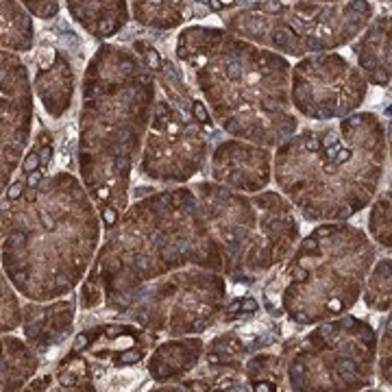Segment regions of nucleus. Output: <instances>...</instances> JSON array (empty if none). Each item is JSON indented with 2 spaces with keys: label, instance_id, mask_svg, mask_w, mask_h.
I'll return each mask as SVG.
<instances>
[{
  "label": "nucleus",
  "instance_id": "nucleus-1",
  "mask_svg": "<svg viewBox=\"0 0 392 392\" xmlns=\"http://www.w3.org/2000/svg\"><path fill=\"white\" fill-rule=\"evenodd\" d=\"M388 164L379 115L355 111L338 122L296 129L272 148V179L307 222H342L366 209Z\"/></svg>",
  "mask_w": 392,
  "mask_h": 392
},
{
  "label": "nucleus",
  "instance_id": "nucleus-2",
  "mask_svg": "<svg viewBox=\"0 0 392 392\" xmlns=\"http://www.w3.org/2000/svg\"><path fill=\"white\" fill-rule=\"evenodd\" d=\"M24 209L0 207L9 231L3 261L11 281L28 299L70 292L92 264L100 238V216L74 177H46L20 196Z\"/></svg>",
  "mask_w": 392,
  "mask_h": 392
},
{
  "label": "nucleus",
  "instance_id": "nucleus-3",
  "mask_svg": "<svg viewBox=\"0 0 392 392\" xmlns=\"http://www.w3.org/2000/svg\"><path fill=\"white\" fill-rule=\"evenodd\" d=\"M183 266L222 272V255L192 187H166L129 203L85 283L109 301Z\"/></svg>",
  "mask_w": 392,
  "mask_h": 392
},
{
  "label": "nucleus",
  "instance_id": "nucleus-4",
  "mask_svg": "<svg viewBox=\"0 0 392 392\" xmlns=\"http://www.w3.org/2000/svg\"><path fill=\"white\" fill-rule=\"evenodd\" d=\"M179 55L196 79L224 133L275 148L299 129L290 103L288 63L216 28H190Z\"/></svg>",
  "mask_w": 392,
  "mask_h": 392
},
{
  "label": "nucleus",
  "instance_id": "nucleus-5",
  "mask_svg": "<svg viewBox=\"0 0 392 392\" xmlns=\"http://www.w3.org/2000/svg\"><path fill=\"white\" fill-rule=\"evenodd\" d=\"M375 259L377 249L366 231L346 220L318 222L266 281L268 314L299 327L346 314L360 301Z\"/></svg>",
  "mask_w": 392,
  "mask_h": 392
},
{
  "label": "nucleus",
  "instance_id": "nucleus-6",
  "mask_svg": "<svg viewBox=\"0 0 392 392\" xmlns=\"http://www.w3.org/2000/svg\"><path fill=\"white\" fill-rule=\"evenodd\" d=\"M155 90L150 76L127 57L122 76L96 98L90 92L81 140V172L105 229L129 207L131 174L146 135Z\"/></svg>",
  "mask_w": 392,
  "mask_h": 392
},
{
  "label": "nucleus",
  "instance_id": "nucleus-7",
  "mask_svg": "<svg viewBox=\"0 0 392 392\" xmlns=\"http://www.w3.org/2000/svg\"><path fill=\"white\" fill-rule=\"evenodd\" d=\"M192 192L222 255L231 283H255L272 272L299 242V214L281 192L244 194L216 181H196Z\"/></svg>",
  "mask_w": 392,
  "mask_h": 392
},
{
  "label": "nucleus",
  "instance_id": "nucleus-8",
  "mask_svg": "<svg viewBox=\"0 0 392 392\" xmlns=\"http://www.w3.org/2000/svg\"><path fill=\"white\" fill-rule=\"evenodd\" d=\"M227 277L205 266H183L105 301L122 321L159 338L201 336L220 321L227 303Z\"/></svg>",
  "mask_w": 392,
  "mask_h": 392
},
{
  "label": "nucleus",
  "instance_id": "nucleus-9",
  "mask_svg": "<svg viewBox=\"0 0 392 392\" xmlns=\"http://www.w3.org/2000/svg\"><path fill=\"white\" fill-rule=\"evenodd\" d=\"M279 353L288 390H362L375 383L377 333L364 318L342 314L316 323Z\"/></svg>",
  "mask_w": 392,
  "mask_h": 392
},
{
  "label": "nucleus",
  "instance_id": "nucleus-10",
  "mask_svg": "<svg viewBox=\"0 0 392 392\" xmlns=\"http://www.w3.org/2000/svg\"><path fill=\"white\" fill-rule=\"evenodd\" d=\"M373 13L368 3L318 5L266 0L229 18L236 33L290 55L340 46L353 37Z\"/></svg>",
  "mask_w": 392,
  "mask_h": 392
},
{
  "label": "nucleus",
  "instance_id": "nucleus-11",
  "mask_svg": "<svg viewBox=\"0 0 392 392\" xmlns=\"http://www.w3.org/2000/svg\"><path fill=\"white\" fill-rule=\"evenodd\" d=\"M212 140L199 122L168 100H155L135 170L144 179L183 185L207 166Z\"/></svg>",
  "mask_w": 392,
  "mask_h": 392
},
{
  "label": "nucleus",
  "instance_id": "nucleus-12",
  "mask_svg": "<svg viewBox=\"0 0 392 392\" xmlns=\"http://www.w3.org/2000/svg\"><path fill=\"white\" fill-rule=\"evenodd\" d=\"M368 92L366 79L340 55H316L294 68L290 103L314 122L340 120L358 111Z\"/></svg>",
  "mask_w": 392,
  "mask_h": 392
},
{
  "label": "nucleus",
  "instance_id": "nucleus-13",
  "mask_svg": "<svg viewBox=\"0 0 392 392\" xmlns=\"http://www.w3.org/2000/svg\"><path fill=\"white\" fill-rule=\"evenodd\" d=\"M209 179L229 190L255 194L272 181V148L246 140H222L209 152Z\"/></svg>",
  "mask_w": 392,
  "mask_h": 392
},
{
  "label": "nucleus",
  "instance_id": "nucleus-14",
  "mask_svg": "<svg viewBox=\"0 0 392 392\" xmlns=\"http://www.w3.org/2000/svg\"><path fill=\"white\" fill-rule=\"evenodd\" d=\"M205 340L201 336H179L157 342L146 360L148 375L157 383H177L192 375L201 364Z\"/></svg>",
  "mask_w": 392,
  "mask_h": 392
},
{
  "label": "nucleus",
  "instance_id": "nucleus-15",
  "mask_svg": "<svg viewBox=\"0 0 392 392\" xmlns=\"http://www.w3.org/2000/svg\"><path fill=\"white\" fill-rule=\"evenodd\" d=\"M390 37H388V18H379L370 26V31L364 33V37L358 44L360 65L364 74L377 85H388L390 81Z\"/></svg>",
  "mask_w": 392,
  "mask_h": 392
},
{
  "label": "nucleus",
  "instance_id": "nucleus-16",
  "mask_svg": "<svg viewBox=\"0 0 392 392\" xmlns=\"http://www.w3.org/2000/svg\"><path fill=\"white\" fill-rule=\"evenodd\" d=\"M35 370L37 360L20 340H0V388H20Z\"/></svg>",
  "mask_w": 392,
  "mask_h": 392
},
{
  "label": "nucleus",
  "instance_id": "nucleus-17",
  "mask_svg": "<svg viewBox=\"0 0 392 392\" xmlns=\"http://www.w3.org/2000/svg\"><path fill=\"white\" fill-rule=\"evenodd\" d=\"M244 379L251 390H283L286 364L281 353H255L244 360Z\"/></svg>",
  "mask_w": 392,
  "mask_h": 392
},
{
  "label": "nucleus",
  "instance_id": "nucleus-18",
  "mask_svg": "<svg viewBox=\"0 0 392 392\" xmlns=\"http://www.w3.org/2000/svg\"><path fill=\"white\" fill-rule=\"evenodd\" d=\"M390 294H392V264L390 257H383L370 266L366 275L364 288H362V296L366 307L379 314H388L390 309Z\"/></svg>",
  "mask_w": 392,
  "mask_h": 392
},
{
  "label": "nucleus",
  "instance_id": "nucleus-19",
  "mask_svg": "<svg viewBox=\"0 0 392 392\" xmlns=\"http://www.w3.org/2000/svg\"><path fill=\"white\" fill-rule=\"evenodd\" d=\"M366 227H368V238L373 240V244H377L383 251L392 249V203H390V190L377 192L370 201L368 218H366Z\"/></svg>",
  "mask_w": 392,
  "mask_h": 392
},
{
  "label": "nucleus",
  "instance_id": "nucleus-20",
  "mask_svg": "<svg viewBox=\"0 0 392 392\" xmlns=\"http://www.w3.org/2000/svg\"><path fill=\"white\" fill-rule=\"evenodd\" d=\"M183 0H135L137 20L150 26H172L181 22Z\"/></svg>",
  "mask_w": 392,
  "mask_h": 392
},
{
  "label": "nucleus",
  "instance_id": "nucleus-21",
  "mask_svg": "<svg viewBox=\"0 0 392 392\" xmlns=\"http://www.w3.org/2000/svg\"><path fill=\"white\" fill-rule=\"evenodd\" d=\"M383 333L377 338V353H375V379L390 388V318H383Z\"/></svg>",
  "mask_w": 392,
  "mask_h": 392
},
{
  "label": "nucleus",
  "instance_id": "nucleus-22",
  "mask_svg": "<svg viewBox=\"0 0 392 392\" xmlns=\"http://www.w3.org/2000/svg\"><path fill=\"white\" fill-rule=\"evenodd\" d=\"M20 323V307L0 275V331L13 329Z\"/></svg>",
  "mask_w": 392,
  "mask_h": 392
},
{
  "label": "nucleus",
  "instance_id": "nucleus-23",
  "mask_svg": "<svg viewBox=\"0 0 392 392\" xmlns=\"http://www.w3.org/2000/svg\"><path fill=\"white\" fill-rule=\"evenodd\" d=\"M40 166H44V164H42V157H40L37 148H33V150H31V152H28V155H26V159H24V162H22V170H24V172L28 174V172L37 170Z\"/></svg>",
  "mask_w": 392,
  "mask_h": 392
},
{
  "label": "nucleus",
  "instance_id": "nucleus-24",
  "mask_svg": "<svg viewBox=\"0 0 392 392\" xmlns=\"http://www.w3.org/2000/svg\"><path fill=\"white\" fill-rule=\"evenodd\" d=\"M24 190H26V181H13V183L9 185V190H7V194H5V199L7 201H20V196L24 194Z\"/></svg>",
  "mask_w": 392,
  "mask_h": 392
},
{
  "label": "nucleus",
  "instance_id": "nucleus-25",
  "mask_svg": "<svg viewBox=\"0 0 392 392\" xmlns=\"http://www.w3.org/2000/svg\"><path fill=\"white\" fill-rule=\"evenodd\" d=\"M311 3H338V0H311Z\"/></svg>",
  "mask_w": 392,
  "mask_h": 392
}]
</instances>
